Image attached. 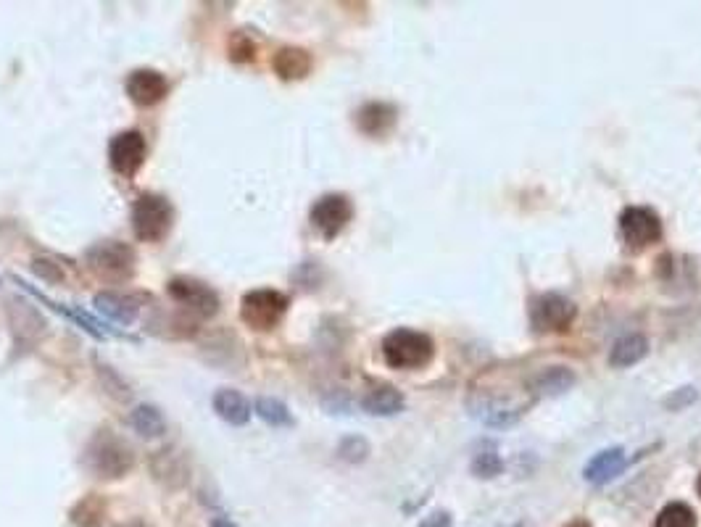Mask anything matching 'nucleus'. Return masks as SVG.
Here are the masks:
<instances>
[{
    "label": "nucleus",
    "mask_w": 701,
    "mask_h": 527,
    "mask_svg": "<svg viewBox=\"0 0 701 527\" xmlns=\"http://www.w3.org/2000/svg\"><path fill=\"white\" fill-rule=\"evenodd\" d=\"M420 527H451L449 512H433L427 520L420 522Z\"/></svg>",
    "instance_id": "32"
},
{
    "label": "nucleus",
    "mask_w": 701,
    "mask_h": 527,
    "mask_svg": "<svg viewBox=\"0 0 701 527\" xmlns=\"http://www.w3.org/2000/svg\"><path fill=\"white\" fill-rule=\"evenodd\" d=\"M109 514V501L101 493H87L69 509V522L74 527H101Z\"/></svg>",
    "instance_id": "21"
},
{
    "label": "nucleus",
    "mask_w": 701,
    "mask_h": 527,
    "mask_svg": "<svg viewBox=\"0 0 701 527\" xmlns=\"http://www.w3.org/2000/svg\"><path fill=\"white\" fill-rule=\"evenodd\" d=\"M93 367H95V375H98V383L103 385V390H106L114 401H122V404L124 401H130L132 398L130 383H127V380H124L114 367H111L109 361H103L101 356H93Z\"/></svg>",
    "instance_id": "25"
},
{
    "label": "nucleus",
    "mask_w": 701,
    "mask_h": 527,
    "mask_svg": "<svg viewBox=\"0 0 701 527\" xmlns=\"http://www.w3.org/2000/svg\"><path fill=\"white\" fill-rule=\"evenodd\" d=\"M564 527H591V525H588L586 520H572L570 525H564Z\"/></svg>",
    "instance_id": "35"
},
{
    "label": "nucleus",
    "mask_w": 701,
    "mask_h": 527,
    "mask_svg": "<svg viewBox=\"0 0 701 527\" xmlns=\"http://www.w3.org/2000/svg\"><path fill=\"white\" fill-rule=\"evenodd\" d=\"M130 427L145 441H156L167 435V417L156 404H138L130 412Z\"/></svg>",
    "instance_id": "20"
},
{
    "label": "nucleus",
    "mask_w": 701,
    "mask_h": 527,
    "mask_svg": "<svg viewBox=\"0 0 701 527\" xmlns=\"http://www.w3.org/2000/svg\"><path fill=\"white\" fill-rule=\"evenodd\" d=\"M578 317V306L559 293H543L530 306V325L535 333H564Z\"/></svg>",
    "instance_id": "9"
},
{
    "label": "nucleus",
    "mask_w": 701,
    "mask_h": 527,
    "mask_svg": "<svg viewBox=\"0 0 701 527\" xmlns=\"http://www.w3.org/2000/svg\"><path fill=\"white\" fill-rule=\"evenodd\" d=\"M290 309V298L275 288L248 290L240 298V322L253 333H272Z\"/></svg>",
    "instance_id": "5"
},
{
    "label": "nucleus",
    "mask_w": 701,
    "mask_h": 527,
    "mask_svg": "<svg viewBox=\"0 0 701 527\" xmlns=\"http://www.w3.org/2000/svg\"><path fill=\"white\" fill-rule=\"evenodd\" d=\"M211 409L217 412L222 422L232 427H246L253 417V406L240 390L235 388H219L211 396Z\"/></svg>",
    "instance_id": "17"
},
{
    "label": "nucleus",
    "mask_w": 701,
    "mask_h": 527,
    "mask_svg": "<svg viewBox=\"0 0 701 527\" xmlns=\"http://www.w3.org/2000/svg\"><path fill=\"white\" fill-rule=\"evenodd\" d=\"M148 464H151L153 480L164 485L167 491H180L182 485L188 483L190 462L180 446H164L159 451H153Z\"/></svg>",
    "instance_id": "13"
},
{
    "label": "nucleus",
    "mask_w": 701,
    "mask_h": 527,
    "mask_svg": "<svg viewBox=\"0 0 701 527\" xmlns=\"http://www.w3.org/2000/svg\"><path fill=\"white\" fill-rule=\"evenodd\" d=\"M138 464V454L130 443L124 441L122 435L114 433L111 427H101L95 430L93 438L82 448V467H85L95 480H122L130 475Z\"/></svg>",
    "instance_id": "1"
},
{
    "label": "nucleus",
    "mask_w": 701,
    "mask_h": 527,
    "mask_svg": "<svg viewBox=\"0 0 701 527\" xmlns=\"http://www.w3.org/2000/svg\"><path fill=\"white\" fill-rule=\"evenodd\" d=\"M82 261L87 272L106 285H124L138 272V253L124 240H98L87 248Z\"/></svg>",
    "instance_id": "2"
},
{
    "label": "nucleus",
    "mask_w": 701,
    "mask_h": 527,
    "mask_svg": "<svg viewBox=\"0 0 701 527\" xmlns=\"http://www.w3.org/2000/svg\"><path fill=\"white\" fill-rule=\"evenodd\" d=\"M354 122L356 127H359V132H364L367 138H385V135H391L393 127H396L398 111L393 103L369 101L364 103L362 109L356 111Z\"/></svg>",
    "instance_id": "15"
},
{
    "label": "nucleus",
    "mask_w": 701,
    "mask_h": 527,
    "mask_svg": "<svg viewBox=\"0 0 701 527\" xmlns=\"http://www.w3.org/2000/svg\"><path fill=\"white\" fill-rule=\"evenodd\" d=\"M354 219V203L343 193H327L311 203L309 222L325 240H335Z\"/></svg>",
    "instance_id": "7"
},
{
    "label": "nucleus",
    "mask_w": 701,
    "mask_h": 527,
    "mask_svg": "<svg viewBox=\"0 0 701 527\" xmlns=\"http://www.w3.org/2000/svg\"><path fill=\"white\" fill-rule=\"evenodd\" d=\"M124 93H127V98H130L135 106H140V109H153V106H159L161 101H167V74L159 72V69H151V66H140V69L127 74Z\"/></svg>",
    "instance_id": "12"
},
{
    "label": "nucleus",
    "mask_w": 701,
    "mask_h": 527,
    "mask_svg": "<svg viewBox=\"0 0 701 527\" xmlns=\"http://www.w3.org/2000/svg\"><path fill=\"white\" fill-rule=\"evenodd\" d=\"M654 527H696V514L688 504L673 501V504H667L665 509L659 512Z\"/></svg>",
    "instance_id": "28"
},
{
    "label": "nucleus",
    "mask_w": 701,
    "mask_h": 527,
    "mask_svg": "<svg viewBox=\"0 0 701 527\" xmlns=\"http://www.w3.org/2000/svg\"><path fill=\"white\" fill-rule=\"evenodd\" d=\"M575 383V375H572L567 367H549L543 369L538 380H535V388H538V396H562L564 390H570Z\"/></svg>",
    "instance_id": "26"
},
{
    "label": "nucleus",
    "mask_w": 701,
    "mask_h": 527,
    "mask_svg": "<svg viewBox=\"0 0 701 527\" xmlns=\"http://www.w3.org/2000/svg\"><path fill=\"white\" fill-rule=\"evenodd\" d=\"M6 319L11 333H14L16 346H35L37 340L48 335V319L40 314L37 306H32L27 298H8L6 301Z\"/></svg>",
    "instance_id": "10"
},
{
    "label": "nucleus",
    "mask_w": 701,
    "mask_h": 527,
    "mask_svg": "<svg viewBox=\"0 0 701 527\" xmlns=\"http://www.w3.org/2000/svg\"><path fill=\"white\" fill-rule=\"evenodd\" d=\"M167 296L172 298L177 309L182 314H188L190 319L203 322V319H214L219 314V293L211 288L209 282L196 280V277L177 275L167 282Z\"/></svg>",
    "instance_id": "6"
},
{
    "label": "nucleus",
    "mask_w": 701,
    "mask_h": 527,
    "mask_svg": "<svg viewBox=\"0 0 701 527\" xmlns=\"http://www.w3.org/2000/svg\"><path fill=\"white\" fill-rule=\"evenodd\" d=\"M174 219H177V211L167 195L143 193L132 203L130 224L140 243H164L172 232Z\"/></svg>",
    "instance_id": "3"
},
{
    "label": "nucleus",
    "mask_w": 701,
    "mask_h": 527,
    "mask_svg": "<svg viewBox=\"0 0 701 527\" xmlns=\"http://www.w3.org/2000/svg\"><path fill=\"white\" fill-rule=\"evenodd\" d=\"M116 527H153L151 522H145L143 517H135V520H127V522H122V525H116Z\"/></svg>",
    "instance_id": "34"
},
{
    "label": "nucleus",
    "mask_w": 701,
    "mask_h": 527,
    "mask_svg": "<svg viewBox=\"0 0 701 527\" xmlns=\"http://www.w3.org/2000/svg\"><path fill=\"white\" fill-rule=\"evenodd\" d=\"M256 53H259V45H256V40L248 35L246 29L232 32L230 40H227V58H230L232 64H253Z\"/></svg>",
    "instance_id": "27"
},
{
    "label": "nucleus",
    "mask_w": 701,
    "mask_h": 527,
    "mask_svg": "<svg viewBox=\"0 0 701 527\" xmlns=\"http://www.w3.org/2000/svg\"><path fill=\"white\" fill-rule=\"evenodd\" d=\"M338 456L348 464H359L369 456V443L364 441L362 435H348L338 443Z\"/></svg>",
    "instance_id": "31"
},
{
    "label": "nucleus",
    "mask_w": 701,
    "mask_h": 527,
    "mask_svg": "<svg viewBox=\"0 0 701 527\" xmlns=\"http://www.w3.org/2000/svg\"><path fill=\"white\" fill-rule=\"evenodd\" d=\"M32 272L43 282L66 285V272L64 267H61V261L51 259V256H35V259H32Z\"/></svg>",
    "instance_id": "29"
},
{
    "label": "nucleus",
    "mask_w": 701,
    "mask_h": 527,
    "mask_svg": "<svg viewBox=\"0 0 701 527\" xmlns=\"http://www.w3.org/2000/svg\"><path fill=\"white\" fill-rule=\"evenodd\" d=\"M625 467H628V456H625V451H622V448H607V451L596 454L591 462L586 464L583 477H586L591 485H607L612 483L617 475H622Z\"/></svg>",
    "instance_id": "18"
},
{
    "label": "nucleus",
    "mask_w": 701,
    "mask_h": 527,
    "mask_svg": "<svg viewBox=\"0 0 701 527\" xmlns=\"http://www.w3.org/2000/svg\"><path fill=\"white\" fill-rule=\"evenodd\" d=\"M404 406L406 401L401 390H396L393 385H375L362 398V409L372 417H396L404 412Z\"/></svg>",
    "instance_id": "19"
},
{
    "label": "nucleus",
    "mask_w": 701,
    "mask_h": 527,
    "mask_svg": "<svg viewBox=\"0 0 701 527\" xmlns=\"http://www.w3.org/2000/svg\"><path fill=\"white\" fill-rule=\"evenodd\" d=\"M620 232L630 251H644V248L659 243V238H662V222H659V217L651 209L630 206V209L622 211Z\"/></svg>",
    "instance_id": "11"
},
{
    "label": "nucleus",
    "mask_w": 701,
    "mask_h": 527,
    "mask_svg": "<svg viewBox=\"0 0 701 527\" xmlns=\"http://www.w3.org/2000/svg\"><path fill=\"white\" fill-rule=\"evenodd\" d=\"M311 69H314V56L306 48H301V45H282L272 56V72L282 82L306 80Z\"/></svg>",
    "instance_id": "16"
},
{
    "label": "nucleus",
    "mask_w": 701,
    "mask_h": 527,
    "mask_svg": "<svg viewBox=\"0 0 701 527\" xmlns=\"http://www.w3.org/2000/svg\"><path fill=\"white\" fill-rule=\"evenodd\" d=\"M435 356V343L427 333L398 327L383 338V359L391 369H422Z\"/></svg>",
    "instance_id": "4"
},
{
    "label": "nucleus",
    "mask_w": 701,
    "mask_h": 527,
    "mask_svg": "<svg viewBox=\"0 0 701 527\" xmlns=\"http://www.w3.org/2000/svg\"><path fill=\"white\" fill-rule=\"evenodd\" d=\"M151 333H159V338H193L198 333L196 319H190L188 314H182L180 309L169 311V314H159L156 319L148 322Z\"/></svg>",
    "instance_id": "22"
},
{
    "label": "nucleus",
    "mask_w": 701,
    "mask_h": 527,
    "mask_svg": "<svg viewBox=\"0 0 701 527\" xmlns=\"http://www.w3.org/2000/svg\"><path fill=\"white\" fill-rule=\"evenodd\" d=\"M253 414H256L261 422H267L269 427H293L296 425V417H293V412L288 409V404L275 396L256 398V401H253Z\"/></svg>",
    "instance_id": "24"
},
{
    "label": "nucleus",
    "mask_w": 701,
    "mask_h": 527,
    "mask_svg": "<svg viewBox=\"0 0 701 527\" xmlns=\"http://www.w3.org/2000/svg\"><path fill=\"white\" fill-rule=\"evenodd\" d=\"M93 306L98 314L116 322V325L130 327L135 325V319L140 317V296H130V293H119V290H101L93 296Z\"/></svg>",
    "instance_id": "14"
},
{
    "label": "nucleus",
    "mask_w": 701,
    "mask_h": 527,
    "mask_svg": "<svg viewBox=\"0 0 701 527\" xmlns=\"http://www.w3.org/2000/svg\"><path fill=\"white\" fill-rule=\"evenodd\" d=\"M501 470H504V462H501V456L496 454V448H483V451H477L475 459H472V472H475L477 477H483V480L496 477Z\"/></svg>",
    "instance_id": "30"
},
{
    "label": "nucleus",
    "mask_w": 701,
    "mask_h": 527,
    "mask_svg": "<svg viewBox=\"0 0 701 527\" xmlns=\"http://www.w3.org/2000/svg\"><path fill=\"white\" fill-rule=\"evenodd\" d=\"M696 491H699V496H701V477H699V483H696Z\"/></svg>",
    "instance_id": "36"
},
{
    "label": "nucleus",
    "mask_w": 701,
    "mask_h": 527,
    "mask_svg": "<svg viewBox=\"0 0 701 527\" xmlns=\"http://www.w3.org/2000/svg\"><path fill=\"white\" fill-rule=\"evenodd\" d=\"M649 354V340L644 335H625L615 343L612 354H609V364L617 369H628L633 364H638L641 359H646Z\"/></svg>",
    "instance_id": "23"
},
{
    "label": "nucleus",
    "mask_w": 701,
    "mask_h": 527,
    "mask_svg": "<svg viewBox=\"0 0 701 527\" xmlns=\"http://www.w3.org/2000/svg\"><path fill=\"white\" fill-rule=\"evenodd\" d=\"M211 527H238V525H235V520H232L225 509L214 506V512H211Z\"/></svg>",
    "instance_id": "33"
},
{
    "label": "nucleus",
    "mask_w": 701,
    "mask_h": 527,
    "mask_svg": "<svg viewBox=\"0 0 701 527\" xmlns=\"http://www.w3.org/2000/svg\"><path fill=\"white\" fill-rule=\"evenodd\" d=\"M148 159V143L140 130L116 132L109 143V167L124 180H135Z\"/></svg>",
    "instance_id": "8"
}]
</instances>
